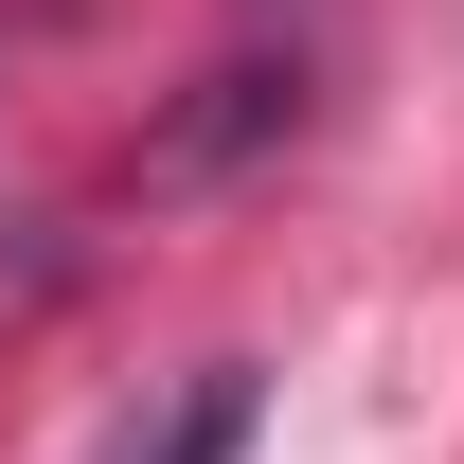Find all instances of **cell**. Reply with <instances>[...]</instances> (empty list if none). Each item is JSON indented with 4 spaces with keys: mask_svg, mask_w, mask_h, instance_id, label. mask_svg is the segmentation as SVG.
Listing matches in <instances>:
<instances>
[{
    "mask_svg": "<svg viewBox=\"0 0 464 464\" xmlns=\"http://www.w3.org/2000/svg\"><path fill=\"white\" fill-rule=\"evenodd\" d=\"M232 447H250V375H197V393H179L125 464H232Z\"/></svg>",
    "mask_w": 464,
    "mask_h": 464,
    "instance_id": "cell-1",
    "label": "cell"
}]
</instances>
